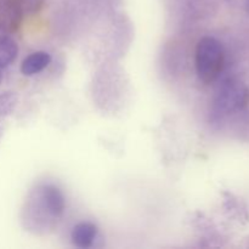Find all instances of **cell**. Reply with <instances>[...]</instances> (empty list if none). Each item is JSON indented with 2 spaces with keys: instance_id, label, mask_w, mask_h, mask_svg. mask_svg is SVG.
<instances>
[{
  "instance_id": "obj_4",
  "label": "cell",
  "mask_w": 249,
  "mask_h": 249,
  "mask_svg": "<svg viewBox=\"0 0 249 249\" xmlns=\"http://www.w3.org/2000/svg\"><path fill=\"white\" fill-rule=\"evenodd\" d=\"M24 15L14 0H0V32L11 34L21 26Z\"/></svg>"
},
{
  "instance_id": "obj_6",
  "label": "cell",
  "mask_w": 249,
  "mask_h": 249,
  "mask_svg": "<svg viewBox=\"0 0 249 249\" xmlns=\"http://www.w3.org/2000/svg\"><path fill=\"white\" fill-rule=\"evenodd\" d=\"M97 236V228L95 224L83 221L77 224L72 230V241L77 247L89 248Z\"/></svg>"
},
{
  "instance_id": "obj_7",
  "label": "cell",
  "mask_w": 249,
  "mask_h": 249,
  "mask_svg": "<svg viewBox=\"0 0 249 249\" xmlns=\"http://www.w3.org/2000/svg\"><path fill=\"white\" fill-rule=\"evenodd\" d=\"M18 45L16 41L9 36V34L0 36V70L11 65L17 57Z\"/></svg>"
},
{
  "instance_id": "obj_8",
  "label": "cell",
  "mask_w": 249,
  "mask_h": 249,
  "mask_svg": "<svg viewBox=\"0 0 249 249\" xmlns=\"http://www.w3.org/2000/svg\"><path fill=\"white\" fill-rule=\"evenodd\" d=\"M17 104V96L15 92L6 91L0 94V116H9L12 113Z\"/></svg>"
},
{
  "instance_id": "obj_11",
  "label": "cell",
  "mask_w": 249,
  "mask_h": 249,
  "mask_svg": "<svg viewBox=\"0 0 249 249\" xmlns=\"http://www.w3.org/2000/svg\"><path fill=\"white\" fill-rule=\"evenodd\" d=\"M1 80H2V74H1V71H0V84H1Z\"/></svg>"
},
{
  "instance_id": "obj_3",
  "label": "cell",
  "mask_w": 249,
  "mask_h": 249,
  "mask_svg": "<svg viewBox=\"0 0 249 249\" xmlns=\"http://www.w3.org/2000/svg\"><path fill=\"white\" fill-rule=\"evenodd\" d=\"M41 208L49 215L60 218L66 208V199L62 191L55 185H44L39 191Z\"/></svg>"
},
{
  "instance_id": "obj_10",
  "label": "cell",
  "mask_w": 249,
  "mask_h": 249,
  "mask_svg": "<svg viewBox=\"0 0 249 249\" xmlns=\"http://www.w3.org/2000/svg\"><path fill=\"white\" fill-rule=\"evenodd\" d=\"M246 10H247V12L249 14V0H246Z\"/></svg>"
},
{
  "instance_id": "obj_9",
  "label": "cell",
  "mask_w": 249,
  "mask_h": 249,
  "mask_svg": "<svg viewBox=\"0 0 249 249\" xmlns=\"http://www.w3.org/2000/svg\"><path fill=\"white\" fill-rule=\"evenodd\" d=\"M23 15H36L45 4V0H14Z\"/></svg>"
},
{
  "instance_id": "obj_2",
  "label": "cell",
  "mask_w": 249,
  "mask_h": 249,
  "mask_svg": "<svg viewBox=\"0 0 249 249\" xmlns=\"http://www.w3.org/2000/svg\"><path fill=\"white\" fill-rule=\"evenodd\" d=\"M247 101V88L241 80L229 78L216 90L213 101L214 113L228 116L240 111Z\"/></svg>"
},
{
  "instance_id": "obj_5",
  "label": "cell",
  "mask_w": 249,
  "mask_h": 249,
  "mask_svg": "<svg viewBox=\"0 0 249 249\" xmlns=\"http://www.w3.org/2000/svg\"><path fill=\"white\" fill-rule=\"evenodd\" d=\"M51 62L50 53L45 51H36V53H31L27 56L21 63V72L23 75L31 77V75L40 73L41 71L45 70Z\"/></svg>"
},
{
  "instance_id": "obj_1",
  "label": "cell",
  "mask_w": 249,
  "mask_h": 249,
  "mask_svg": "<svg viewBox=\"0 0 249 249\" xmlns=\"http://www.w3.org/2000/svg\"><path fill=\"white\" fill-rule=\"evenodd\" d=\"M225 65V51L223 44L213 36L199 39L196 46V71L198 78L206 84L214 83L219 78Z\"/></svg>"
}]
</instances>
